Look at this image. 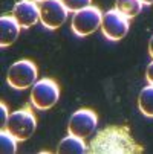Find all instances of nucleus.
Returning <instances> with one entry per match:
<instances>
[{"label":"nucleus","mask_w":153,"mask_h":154,"mask_svg":"<svg viewBox=\"0 0 153 154\" xmlns=\"http://www.w3.org/2000/svg\"><path fill=\"white\" fill-rule=\"evenodd\" d=\"M68 9L63 0H46L40 3V21L49 31L58 29L68 20Z\"/></svg>","instance_id":"obj_6"},{"label":"nucleus","mask_w":153,"mask_h":154,"mask_svg":"<svg viewBox=\"0 0 153 154\" xmlns=\"http://www.w3.org/2000/svg\"><path fill=\"white\" fill-rule=\"evenodd\" d=\"M145 79L148 81V84H153V61L147 66V69H145Z\"/></svg>","instance_id":"obj_17"},{"label":"nucleus","mask_w":153,"mask_h":154,"mask_svg":"<svg viewBox=\"0 0 153 154\" xmlns=\"http://www.w3.org/2000/svg\"><path fill=\"white\" fill-rule=\"evenodd\" d=\"M12 17L20 28L29 29L40 20V6L34 0H18L12 8Z\"/></svg>","instance_id":"obj_8"},{"label":"nucleus","mask_w":153,"mask_h":154,"mask_svg":"<svg viewBox=\"0 0 153 154\" xmlns=\"http://www.w3.org/2000/svg\"><path fill=\"white\" fill-rule=\"evenodd\" d=\"M64 6L71 12H77L80 9H84L92 5V0H63Z\"/></svg>","instance_id":"obj_15"},{"label":"nucleus","mask_w":153,"mask_h":154,"mask_svg":"<svg viewBox=\"0 0 153 154\" xmlns=\"http://www.w3.org/2000/svg\"><path fill=\"white\" fill-rule=\"evenodd\" d=\"M20 25L12 15H2L0 18V46L9 48L14 45L18 34H20Z\"/></svg>","instance_id":"obj_10"},{"label":"nucleus","mask_w":153,"mask_h":154,"mask_svg":"<svg viewBox=\"0 0 153 154\" xmlns=\"http://www.w3.org/2000/svg\"><path fill=\"white\" fill-rule=\"evenodd\" d=\"M38 69L34 61L31 60H20L9 66L6 73V82L15 90H25L32 87L37 82Z\"/></svg>","instance_id":"obj_2"},{"label":"nucleus","mask_w":153,"mask_h":154,"mask_svg":"<svg viewBox=\"0 0 153 154\" xmlns=\"http://www.w3.org/2000/svg\"><path fill=\"white\" fill-rule=\"evenodd\" d=\"M17 139L8 133L6 130H2V133H0V145H2V152L3 154H14L17 151Z\"/></svg>","instance_id":"obj_14"},{"label":"nucleus","mask_w":153,"mask_h":154,"mask_svg":"<svg viewBox=\"0 0 153 154\" xmlns=\"http://www.w3.org/2000/svg\"><path fill=\"white\" fill-rule=\"evenodd\" d=\"M112 130H106L103 133H100L98 139L92 140V151H97L100 146H116V152H130L133 151V140H130V137L127 134H121V130L118 131V136L116 133L112 134L110 133Z\"/></svg>","instance_id":"obj_9"},{"label":"nucleus","mask_w":153,"mask_h":154,"mask_svg":"<svg viewBox=\"0 0 153 154\" xmlns=\"http://www.w3.org/2000/svg\"><path fill=\"white\" fill-rule=\"evenodd\" d=\"M126 15H123L118 9H110L103 15L101 21V32L110 41H120L129 32L130 23Z\"/></svg>","instance_id":"obj_5"},{"label":"nucleus","mask_w":153,"mask_h":154,"mask_svg":"<svg viewBox=\"0 0 153 154\" xmlns=\"http://www.w3.org/2000/svg\"><path fill=\"white\" fill-rule=\"evenodd\" d=\"M37 128V121L35 116L31 110L21 108L12 112L2 130H6L8 133H11L18 142L28 140Z\"/></svg>","instance_id":"obj_1"},{"label":"nucleus","mask_w":153,"mask_h":154,"mask_svg":"<svg viewBox=\"0 0 153 154\" xmlns=\"http://www.w3.org/2000/svg\"><path fill=\"white\" fill-rule=\"evenodd\" d=\"M60 98V87L51 78L38 79L31 89V104L37 110L52 108Z\"/></svg>","instance_id":"obj_3"},{"label":"nucleus","mask_w":153,"mask_h":154,"mask_svg":"<svg viewBox=\"0 0 153 154\" xmlns=\"http://www.w3.org/2000/svg\"><path fill=\"white\" fill-rule=\"evenodd\" d=\"M103 12L98 6H87L84 9H80L74 14L72 17V32L77 37H87L94 34L98 28H101V21H103Z\"/></svg>","instance_id":"obj_4"},{"label":"nucleus","mask_w":153,"mask_h":154,"mask_svg":"<svg viewBox=\"0 0 153 154\" xmlns=\"http://www.w3.org/2000/svg\"><path fill=\"white\" fill-rule=\"evenodd\" d=\"M57 152H60V154H83V152H87V145L84 143L83 137L69 134L64 139H61V142L57 146Z\"/></svg>","instance_id":"obj_11"},{"label":"nucleus","mask_w":153,"mask_h":154,"mask_svg":"<svg viewBox=\"0 0 153 154\" xmlns=\"http://www.w3.org/2000/svg\"><path fill=\"white\" fill-rule=\"evenodd\" d=\"M98 124V116L94 110L89 108H80L71 116L69 124H68V131L69 134L78 136V137H89Z\"/></svg>","instance_id":"obj_7"},{"label":"nucleus","mask_w":153,"mask_h":154,"mask_svg":"<svg viewBox=\"0 0 153 154\" xmlns=\"http://www.w3.org/2000/svg\"><path fill=\"white\" fill-rule=\"evenodd\" d=\"M138 107H139V112L144 116L153 118V84L144 87V89L139 92Z\"/></svg>","instance_id":"obj_12"},{"label":"nucleus","mask_w":153,"mask_h":154,"mask_svg":"<svg viewBox=\"0 0 153 154\" xmlns=\"http://www.w3.org/2000/svg\"><path fill=\"white\" fill-rule=\"evenodd\" d=\"M0 119H2V122H0V125H2V128L5 127V124H6V121H8V118H9V112H8V108H6V105H5V102H2L0 104Z\"/></svg>","instance_id":"obj_16"},{"label":"nucleus","mask_w":153,"mask_h":154,"mask_svg":"<svg viewBox=\"0 0 153 154\" xmlns=\"http://www.w3.org/2000/svg\"><path fill=\"white\" fill-rule=\"evenodd\" d=\"M34 2H37V3H41V2H46V0H34Z\"/></svg>","instance_id":"obj_20"},{"label":"nucleus","mask_w":153,"mask_h":154,"mask_svg":"<svg viewBox=\"0 0 153 154\" xmlns=\"http://www.w3.org/2000/svg\"><path fill=\"white\" fill-rule=\"evenodd\" d=\"M142 2L141 0H116L115 9H118L123 15L127 18H133L142 11Z\"/></svg>","instance_id":"obj_13"},{"label":"nucleus","mask_w":153,"mask_h":154,"mask_svg":"<svg viewBox=\"0 0 153 154\" xmlns=\"http://www.w3.org/2000/svg\"><path fill=\"white\" fill-rule=\"evenodd\" d=\"M148 54H150V57L153 58V35L150 37V41H148Z\"/></svg>","instance_id":"obj_18"},{"label":"nucleus","mask_w":153,"mask_h":154,"mask_svg":"<svg viewBox=\"0 0 153 154\" xmlns=\"http://www.w3.org/2000/svg\"><path fill=\"white\" fill-rule=\"evenodd\" d=\"M141 2H142V5H147V6L153 5V0H141Z\"/></svg>","instance_id":"obj_19"}]
</instances>
